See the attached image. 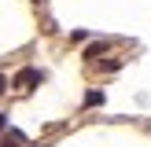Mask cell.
<instances>
[{
  "label": "cell",
  "mask_w": 151,
  "mask_h": 147,
  "mask_svg": "<svg viewBox=\"0 0 151 147\" xmlns=\"http://www.w3.org/2000/svg\"><path fill=\"white\" fill-rule=\"evenodd\" d=\"M37 81H41V74H37V70H22L19 77H15V85H19V88H29V85H37Z\"/></svg>",
  "instance_id": "obj_1"
},
{
  "label": "cell",
  "mask_w": 151,
  "mask_h": 147,
  "mask_svg": "<svg viewBox=\"0 0 151 147\" xmlns=\"http://www.w3.org/2000/svg\"><path fill=\"white\" fill-rule=\"evenodd\" d=\"M4 85H7V81H4V77H0V92H4Z\"/></svg>",
  "instance_id": "obj_2"
}]
</instances>
